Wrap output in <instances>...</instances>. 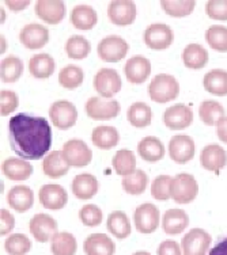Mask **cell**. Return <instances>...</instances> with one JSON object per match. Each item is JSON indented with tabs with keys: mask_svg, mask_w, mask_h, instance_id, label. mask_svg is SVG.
<instances>
[{
	"mask_svg": "<svg viewBox=\"0 0 227 255\" xmlns=\"http://www.w3.org/2000/svg\"><path fill=\"white\" fill-rule=\"evenodd\" d=\"M8 133L12 151L25 160L45 157L52 145V129L44 117L15 114L8 121Z\"/></svg>",
	"mask_w": 227,
	"mask_h": 255,
	"instance_id": "1",
	"label": "cell"
},
{
	"mask_svg": "<svg viewBox=\"0 0 227 255\" xmlns=\"http://www.w3.org/2000/svg\"><path fill=\"white\" fill-rule=\"evenodd\" d=\"M150 98L155 103H168L180 95V83L173 75L159 74L150 82Z\"/></svg>",
	"mask_w": 227,
	"mask_h": 255,
	"instance_id": "2",
	"label": "cell"
},
{
	"mask_svg": "<svg viewBox=\"0 0 227 255\" xmlns=\"http://www.w3.org/2000/svg\"><path fill=\"white\" fill-rule=\"evenodd\" d=\"M199 194V183L193 175L181 172L172 181V198L177 204H191Z\"/></svg>",
	"mask_w": 227,
	"mask_h": 255,
	"instance_id": "3",
	"label": "cell"
},
{
	"mask_svg": "<svg viewBox=\"0 0 227 255\" xmlns=\"http://www.w3.org/2000/svg\"><path fill=\"white\" fill-rule=\"evenodd\" d=\"M128 42L120 35H108L97 46L98 57L105 63H119L128 53Z\"/></svg>",
	"mask_w": 227,
	"mask_h": 255,
	"instance_id": "4",
	"label": "cell"
},
{
	"mask_svg": "<svg viewBox=\"0 0 227 255\" xmlns=\"http://www.w3.org/2000/svg\"><path fill=\"white\" fill-rule=\"evenodd\" d=\"M94 89L101 95V98L112 99L121 91L123 82L121 76L112 68H101L94 76Z\"/></svg>",
	"mask_w": 227,
	"mask_h": 255,
	"instance_id": "5",
	"label": "cell"
},
{
	"mask_svg": "<svg viewBox=\"0 0 227 255\" xmlns=\"http://www.w3.org/2000/svg\"><path fill=\"white\" fill-rule=\"evenodd\" d=\"M50 121L54 127L61 130L72 128L78 121V110L75 105L69 101H56L49 108Z\"/></svg>",
	"mask_w": 227,
	"mask_h": 255,
	"instance_id": "6",
	"label": "cell"
},
{
	"mask_svg": "<svg viewBox=\"0 0 227 255\" xmlns=\"http://www.w3.org/2000/svg\"><path fill=\"white\" fill-rule=\"evenodd\" d=\"M61 152L69 167H86L93 160V152L90 147L79 138H71L65 141Z\"/></svg>",
	"mask_w": 227,
	"mask_h": 255,
	"instance_id": "7",
	"label": "cell"
},
{
	"mask_svg": "<svg viewBox=\"0 0 227 255\" xmlns=\"http://www.w3.org/2000/svg\"><path fill=\"white\" fill-rule=\"evenodd\" d=\"M120 103L116 99L93 97L86 102V113L95 121H108L116 118L120 113Z\"/></svg>",
	"mask_w": 227,
	"mask_h": 255,
	"instance_id": "8",
	"label": "cell"
},
{
	"mask_svg": "<svg viewBox=\"0 0 227 255\" xmlns=\"http://www.w3.org/2000/svg\"><path fill=\"white\" fill-rule=\"evenodd\" d=\"M159 220H161L159 209L150 202L139 205L134 213L135 227H136L138 232L144 234V235L153 234L154 231L158 228L159 223H161Z\"/></svg>",
	"mask_w": 227,
	"mask_h": 255,
	"instance_id": "9",
	"label": "cell"
},
{
	"mask_svg": "<svg viewBox=\"0 0 227 255\" xmlns=\"http://www.w3.org/2000/svg\"><path fill=\"white\" fill-rule=\"evenodd\" d=\"M144 44L153 50H165L173 44L174 33L165 23H153L144 31Z\"/></svg>",
	"mask_w": 227,
	"mask_h": 255,
	"instance_id": "10",
	"label": "cell"
},
{
	"mask_svg": "<svg viewBox=\"0 0 227 255\" xmlns=\"http://www.w3.org/2000/svg\"><path fill=\"white\" fill-rule=\"evenodd\" d=\"M211 235L202 228H193L181 241L183 255H207L211 245Z\"/></svg>",
	"mask_w": 227,
	"mask_h": 255,
	"instance_id": "11",
	"label": "cell"
},
{
	"mask_svg": "<svg viewBox=\"0 0 227 255\" xmlns=\"http://www.w3.org/2000/svg\"><path fill=\"white\" fill-rule=\"evenodd\" d=\"M195 141L188 134H176L169 141V156L178 164L191 162L195 156Z\"/></svg>",
	"mask_w": 227,
	"mask_h": 255,
	"instance_id": "12",
	"label": "cell"
},
{
	"mask_svg": "<svg viewBox=\"0 0 227 255\" xmlns=\"http://www.w3.org/2000/svg\"><path fill=\"white\" fill-rule=\"evenodd\" d=\"M108 18L116 26H129L136 19V4L131 0H113L108 5Z\"/></svg>",
	"mask_w": 227,
	"mask_h": 255,
	"instance_id": "13",
	"label": "cell"
},
{
	"mask_svg": "<svg viewBox=\"0 0 227 255\" xmlns=\"http://www.w3.org/2000/svg\"><path fill=\"white\" fill-rule=\"evenodd\" d=\"M193 123V112L192 109L184 105V103H177L170 108L166 109L163 113V124L172 129V130H183L191 127Z\"/></svg>",
	"mask_w": 227,
	"mask_h": 255,
	"instance_id": "14",
	"label": "cell"
},
{
	"mask_svg": "<svg viewBox=\"0 0 227 255\" xmlns=\"http://www.w3.org/2000/svg\"><path fill=\"white\" fill-rule=\"evenodd\" d=\"M19 41L26 49H42L49 42V30L40 23H29L20 29Z\"/></svg>",
	"mask_w": 227,
	"mask_h": 255,
	"instance_id": "15",
	"label": "cell"
},
{
	"mask_svg": "<svg viewBox=\"0 0 227 255\" xmlns=\"http://www.w3.org/2000/svg\"><path fill=\"white\" fill-rule=\"evenodd\" d=\"M29 228L30 234L40 243L52 241V238L57 234V223L46 213H37L31 217Z\"/></svg>",
	"mask_w": 227,
	"mask_h": 255,
	"instance_id": "16",
	"label": "cell"
},
{
	"mask_svg": "<svg viewBox=\"0 0 227 255\" xmlns=\"http://www.w3.org/2000/svg\"><path fill=\"white\" fill-rule=\"evenodd\" d=\"M38 200L45 209L60 211L67 205L68 194L63 186L56 185V183H49V185H44L41 187L38 191Z\"/></svg>",
	"mask_w": 227,
	"mask_h": 255,
	"instance_id": "17",
	"label": "cell"
},
{
	"mask_svg": "<svg viewBox=\"0 0 227 255\" xmlns=\"http://www.w3.org/2000/svg\"><path fill=\"white\" fill-rule=\"evenodd\" d=\"M35 15L48 25H57L65 16L64 1L60 0H38L34 5Z\"/></svg>",
	"mask_w": 227,
	"mask_h": 255,
	"instance_id": "18",
	"label": "cell"
},
{
	"mask_svg": "<svg viewBox=\"0 0 227 255\" xmlns=\"http://www.w3.org/2000/svg\"><path fill=\"white\" fill-rule=\"evenodd\" d=\"M125 78L129 83L142 84L151 74V63L144 56H134L125 63L124 67Z\"/></svg>",
	"mask_w": 227,
	"mask_h": 255,
	"instance_id": "19",
	"label": "cell"
},
{
	"mask_svg": "<svg viewBox=\"0 0 227 255\" xmlns=\"http://www.w3.org/2000/svg\"><path fill=\"white\" fill-rule=\"evenodd\" d=\"M200 164L208 171H221L227 164V152L218 144L206 145L200 153Z\"/></svg>",
	"mask_w": 227,
	"mask_h": 255,
	"instance_id": "20",
	"label": "cell"
},
{
	"mask_svg": "<svg viewBox=\"0 0 227 255\" xmlns=\"http://www.w3.org/2000/svg\"><path fill=\"white\" fill-rule=\"evenodd\" d=\"M83 251L86 255H114L116 245L106 234L95 232L86 238Z\"/></svg>",
	"mask_w": 227,
	"mask_h": 255,
	"instance_id": "21",
	"label": "cell"
},
{
	"mask_svg": "<svg viewBox=\"0 0 227 255\" xmlns=\"http://www.w3.org/2000/svg\"><path fill=\"white\" fill-rule=\"evenodd\" d=\"M1 171L10 181H26L33 174V166L25 159L8 157L1 163Z\"/></svg>",
	"mask_w": 227,
	"mask_h": 255,
	"instance_id": "22",
	"label": "cell"
},
{
	"mask_svg": "<svg viewBox=\"0 0 227 255\" xmlns=\"http://www.w3.org/2000/svg\"><path fill=\"white\" fill-rule=\"evenodd\" d=\"M7 202L15 212H27L34 204V193L29 186L18 185L10 189L7 194Z\"/></svg>",
	"mask_w": 227,
	"mask_h": 255,
	"instance_id": "23",
	"label": "cell"
},
{
	"mask_svg": "<svg viewBox=\"0 0 227 255\" xmlns=\"http://www.w3.org/2000/svg\"><path fill=\"white\" fill-rule=\"evenodd\" d=\"M71 187L76 198H79L80 201H87L98 193V179L91 174L83 172L74 178Z\"/></svg>",
	"mask_w": 227,
	"mask_h": 255,
	"instance_id": "24",
	"label": "cell"
},
{
	"mask_svg": "<svg viewBox=\"0 0 227 255\" xmlns=\"http://www.w3.org/2000/svg\"><path fill=\"white\" fill-rule=\"evenodd\" d=\"M69 19L75 29L91 30L98 22V15L91 5L78 4L71 11Z\"/></svg>",
	"mask_w": 227,
	"mask_h": 255,
	"instance_id": "25",
	"label": "cell"
},
{
	"mask_svg": "<svg viewBox=\"0 0 227 255\" xmlns=\"http://www.w3.org/2000/svg\"><path fill=\"white\" fill-rule=\"evenodd\" d=\"M189 217L183 209H169L162 217V230L168 235H180L187 230Z\"/></svg>",
	"mask_w": 227,
	"mask_h": 255,
	"instance_id": "26",
	"label": "cell"
},
{
	"mask_svg": "<svg viewBox=\"0 0 227 255\" xmlns=\"http://www.w3.org/2000/svg\"><path fill=\"white\" fill-rule=\"evenodd\" d=\"M138 152L146 162L155 163L162 160L165 156V145L155 136H146L138 144Z\"/></svg>",
	"mask_w": 227,
	"mask_h": 255,
	"instance_id": "27",
	"label": "cell"
},
{
	"mask_svg": "<svg viewBox=\"0 0 227 255\" xmlns=\"http://www.w3.org/2000/svg\"><path fill=\"white\" fill-rule=\"evenodd\" d=\"M68 171L69 164L65 162L61 151H53V152L48 153L44 157L42 172L46 177L52 178V179H57V178L64 177L65 174H68Z\"/></svg>",
	"mask_w": 227,
	"mask_h": 255,
	"instance_id": "28",
	"label": "cell"
},
{
	"mask_svg": "<svg viewBox=\"0 0 227 255\" xmlns=\"http://www.w3.org/2000/svg\"><path fill=\"white\" fill-rule=\"evenodd\" d=\"M91 141L97 148L99 149H112L114 148L120 141L119 130L114 127H109V125H101L93 129L91 133Z\"/></svg>",
	"mask_w": 227,
	"mask_h": 255,
	"instance_id": "29",
	"label": "cell"
},
{
	"mask_svg": "<svg viewBox=\"0 0 227 255\" xmlns=\"http://www.w3.org/2000/svg\"><path fill=\"white\" fill-rule=\"evenodd\" d=\"M56 64L53 57L48 53H38L33 56L29 61V71L35 79H48L54 72Z\"/></svg>",
	"mask_w": 227,
	"mask_h": 255,
	"instance_id": "30",
	"label": "cell"
},
{
	"mask_svg": "<svg viewBox=\"0 0 227 255\" xmlns=\"http://www.w3.org/2000/svg\"><path fill=\"white\" fill-rule=\"evenodd\" d=\"M203 86L208 91L217 97L227 95V71L225 69H213L204 75Z\"/></svg>",
	"mask_w": 227,
	"mask_h": 255,
	"instance_id": "31",
	"label": "cell"
},
{
	"mask_svg": "<svg viewBox=\"0 0 227 255\" xmlns=\"http://www.w3.org/2000/svg\"><path fill=\"white\" fill-rule=\"evenodd\" d=\"M183 63L188 69H203L208 63L207 49L199 44H189L183 52Z\"/></svg>",
	"mask_w": 227,
	"mask_h": 255,
	"instance_id": "32",
	"label": "cell"
},
{
	"mask_svg": "<svg viewBox=\"0 0 227 255\" xmlns=\"http://www.w3.org/2000/svg\"><path fill=\"white\" fill-rule=\"evenodd\" d=\"M106 227H108L109 232L116 236L117 239H125L132 232V227H131L128 216L121 211H114L109 215L108 220H106Z\"/></svg>",
	"mask_w": 227,
	"mask_h": 255,
	"instance_id": "33",
	"label": "cell"
},
{
	"mask_svg": "<svg viewBox=\"0 0 227 255\" xmlns=\"http://www.w3.org/2000/svg\"><path fill=\"white\" fill-rule=\"evenodd\" d=\"M76 250V239L69 232H57L50 241V251L53 255H75Z\"/></svg>",
	"mask_w": 227,
	"mask_h": 255,
	"instance_id": "34",
	"label": "cell"
},
{
	"mask_svg": "<svg viewBox=\"0 0 227 255\" xmlns=\"http://www.w3.org/2000/svg\"><path fill=\"white\" fill-rule=\"evenodd\" d=\"M23 74V63L19 57L11 54L1 61L0 65V78L4 83H15Z\"/></svg>",
	"mask_w": 227,
	"mask_h": 255,
	"instance_id": "35",
	"label": "cell"
},
{
	"mask_svg": "<svg viewBox=\"0 0 227 255\" xmlns=\"http://www.w3.org/2000/svg\"><path fill=\"white\" fill-rule=\"evenodd\" d=\"M199 116L203 124H206L208 127L218 125V123L225 117V108L217 101H203L199 108Z\"/></svg>",
	"mask_w": 227,
	"mask_h": 255,
	"instance_id": "36",
	"label": "cell"
},
{
	"mask_svg": "<svg viewBox=\"0 0 227 255\" xmlns=\"http://www.w3.org/2000/svg\"><path fill=\"white\" fill-rule=\"evenodd\" d=\"M127 118L132 127L146 128L151 124L153 112L147 103L135 102L129 106L128 112H127Z\"/></svg>",
	"mask_w": 227,
	"mask_h": 255,
	"instance_id": "37",
	"label": "cell"
},
{
	"mask_svg": "<svg viewBox=\"0 0 227 255\" xmlns=\"http://www.w3.org/2000/svg\"><path fill=\"white\" fill-rule=\"evenodd\" d=\"M65 54L72 60H84L90 54L91 45L83 35H71L65 42Z\"/></svg>",
	"mask_w": 227,
	"mask_h": 255,
	"instance_id": "38",
	"label": "cell"
},
{
	"mask_svg": "<svg viewBox=\"0 0 227 255\" xmlns=\"http://www.w3.org/2000/svg\"><path fill=\"white\" fill-rule=\"evenodd\" d=\"M112 164L116 174L121 177H127L136 170V157L135 153L129 149H120L112 159Z\"/></svg>",
	"mask_w": 227,
	"mask_h": 255,
	"instance_id": "39",
	"label": "cell"
},
{
	"mask_svg": "<svg viewBox=\"0 0 227 255\" xmlns=\"http://www.w3.org/2000/svg\"><path fill=\"white\" fill-rule=\"evenodd\" d=\"M83 69L78 65H74V64L65 65L64 68H61V71L59 72L60 86L67 90H76L78 87H80L83 83Z\"/></svg>",
	"mask_w": 227,
	"mask_h": 255,
	"instance_id": "40",
	"label": "cell"
},
{
	"mask_svg": "<svg viewBox=\"0 0 227 255\" xmlns=\"http://www.w3.org/2000/svg\"><path fill=\"white\" fill-rule=\"evenodd\" d=\"M121 185H123L125 193H128V194H132V196L143 194L144 190L147 189L148 175L143 170H135L132 174L123 178Z\"/></svg>",
	"mask_w": 227,
	"mask_h": 255,
	"instance_id": "41",
	"label": "cell"
},
{
	"mask_svg": "<svg viewBox=\"0 0 227 255\" xmlns=\"http://www.w3.org/2000/svg\"><path fill=\"white\" fill-rule=\"evenodd\" d=\"M196 1L193 0H162L161 7L165 14L172 18H184L191 15L195 10Z\"/></svg>",
	"mask_w": 227,
	"mask_h": 255,
	"instance_id": "42",
	"label": "cell"
},
{
	"mask_svg": "<svg viewBox=\"0 0 227 255\" xmlns=\"http://www.w3.org/2000/svg\"><path fill=\"white\" fill-rule=\"evenodd\" d=\"M206 41L210 48L221 53L227 52V27L214 25L210 26L206 31Z\"/></svg>",
	"mask_w": 227,
	"mask_h": 255,
	"instance_id": "43",
	"label": "cell"
},
{
	"mask_svg": "<svg viewBox=\"0 0 227 255\" xmlns=\"http://www.w3.org/2000/svg\"><path fill=\"white\" fill-rule=\"evenodd\" d=\"M31 249V242L23 234H11L4 242V250L8 255H26Z\"/></svg>",
	"mask_w": 227,
	"mask_h": 255,
	"instance_id": "44",
	"label": "cell"
},
{
	"mask_svg": "<svg viewBox=\"0 0 227 255\" xmlns=\"http://www.w3.org/2000/svg\"><path fill=\"white\" fill-rule=\"evenodd\" d=\"M172 181L170 175H158L151 183V196L157 201H168L172 198Z\"/></svg>",
	"mask_w": 227,
	"mask_h": 255,
	"instance_id": "45",
	"label": "cell"
},
{
	"mask_svg": "<svg viewBox=\"0 0 227 255\" xmlns=\"http://www.w3.org/2000/svg\"><path fill=\"white\" fill-rule=\"evenodd\" d=\"M79 219L83 226L97 227L102 223V211L94 204H87L80 209Z\"/></svg>",
	"mask_w": 227,
	"mask_h": 255,
	"instance_id": "46",
	"label": "cell"
},
{
	"mask_svg": "<svg viewBox=\"0 0 227 255\" xmlns=\"http://www.w3.org/2000/svg\"><path fill=\"white\" fill-rule=\"evenodd\" d=\"M18 103H19V99L14 91L1 90V93H0V114L3 117L15 112L18 108Z\"/></svg>",
	"mask_w": 227,
	"mask_h": 255,
	"instance_id": "47",
	"label": "cell"
},
{
	"mask_svg": "<svg viewBox=\"0 0 227 255\" xmlns=\"http://www.w3.org/2000/svg\"><path fill=\"white\" fill-rule=\"evenodd\" d=\"M206 14L215 20H227V0H210L206 4Z\"/></svg>",
	"mask_w": 227,
	"mask_h": 255,
	"instance_id": "48",
	"label": "cell"
},
{
	"mask_svg": "<svg viewBox=\"0 0 227 255\" xmlns=\"http://www.w3.org/2000/svg\"><path fill=\"white\" fill-rule=\"evenodd\" d=\"M15 227V219L11 215V212L7 209H1L0 211V234L3 235H8L12 228Z\"/></svg>",
	"mask_w": 227,
	"mask_h": 255,
	"instance_id": "49",
	"label": "cell"
},
{
	"mask_svg": "<svg viewBox=\"0 0 227 255\" xmlns=\"http://www.w3.org/2000/svg\"><path fill=\"white\" fill-rule=\"evenodd\" d=\"M158 255H183V249L176 241H165L158 247Z\"/></svg>",
	"mask_w": 227,
	"mask_h": 255,
	"instance_id": "50",
	"label": "cell"
},
{
	"mask_svg": "<svg viewBox=\"0 0 227 255\" xmlns=\"http://www.w3.org/2000/svg\"><path fill=\"white\" fill-rule=\"evenodd\" d=\"M4 3L11 11H15V12L25 10V8H27V5L30 4L29 0H19V1L18 0H5Z\"/></svg>",
	"mask_w": 227,
	"mask_h": 255,
	"instance_id": "51",
	"label": "cell"
},
{
	"mask_svg": "<svg viewBox=\"0 0 227 255\" xmlns=\"http://www.w3.org/2000/svg\"><path fill=\"white\" fill-rule=\"evenodd\" d=\"M218 138L222 142L227 144V117H223L217 125Z\"/></svg>",
	"mask_w": 227,
	"mask_h": 255,
	"instance_id": "52",
	"label": "cell"
},
{
	"mask_svg": "<svg viewBox=\"0 0 227 255\" xmlns=\"http://www.w3.org/2000/svg\"><path fill=\"white\" fill-rule=\"evenodd\" d=\"M210 255H227V236L214 246L210 250Z\"/></svg>",
	"mask_w": 227,
	"mask_h": 255,
	"instance_id": "53",
	"label": "cell"
},
{
	"mask_svg": "<svg viewBox=\"0 0 227 255\" xmlns=\"http://www.w3.org/2000/svg\"><path fill=\"white\" fill-rule=\"evenodd\" d=\"M0 42H1V49H0V53L3 54L5 50H7V42H5L4 35H1V37H0Z\"/></svg>",
	"mask_w": 227,
	"mask_h": 255,
	"instance_id": "54",
	"label": "cell"
},
{
	"mask_svg": "<svg viewBox=\"0 0 227 255\" xmlns=\"http://www.w3.org/2000/svg\"><path fill=\"white\" fill-rule=\"evenodd\" d=\"M134 255H151V254L147 253V251H138V253H135Z\"/></svg>",
	"mask_w": 227,
	"mask_h": 255,
	"instance_id": "55",
	"label": "cell"
},
{
	"mask_svg": "<svg viewBox=\"0 0 227 255\" xmlns=\"http://www.w3.org/2000/svg\"><path fill=\"white\" fill-rule=\"evenodd\" d=\"M4 20H5V12L4 10L1 8V23H4Z\"/></svg>",
	"mask_w": 227,
	"mask_h": 255,
	"instance_id": "56",
	"label": "cell"
}]
</instances>
